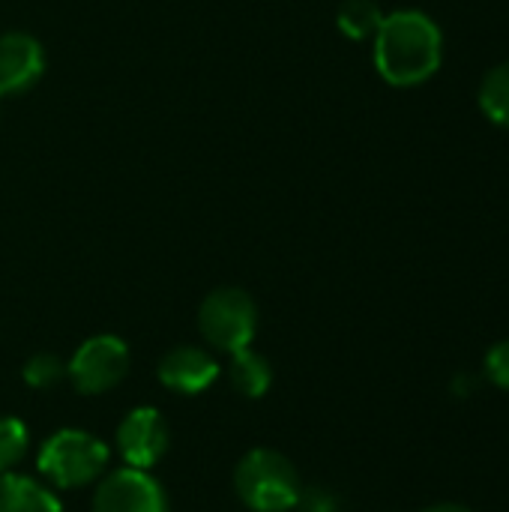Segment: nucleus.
Masks as SVG:
<instances>
[{
  "label": "nucleus",
  "instance_id": "nucleus-1",
  "mask_svg": "<svg viewBox=\"0 0 509 512\" xmlns=\"http://www.w3.org/2000/svg\"><path fill=\"white\" fill-rule=\"evenodd\" d=\"M375 39V69L393 87H417L429 81L444 57L441 27L420 9L384 15Z\"/></svg>",
  "mask_w": 509,
  "mask_h": 512
},
{
  "label": "nucleus",
  "instance_id": "nucleus-2",
  "mask_svg": "<svg viewBox=\"0 0 509 512\" xmlns=\"http://www.w3.org/2000/svg\"><path fill=\"white\" fill-rule=\"evenodd\" d=\"M234 492L252 512H288L297 507L303 483L285 453L255 447L234 468Z\"/></svg>",
  "mask_w": 509,
  "mask_h": 512
},
{
  "label": "nucleus",
  "instance_id": "nucleus-3",
  "mask_svg": "<svg viewBox=\"0 0 509 512\" xmlns=\"http://www.w3.org/2000/svg\"><path fill=\"white\" fill-rule=\"evenodd\" d=\"M108 462V444L84 429H60L45 438L36 453V468L54 489H81L99 483L108 471Z\"/></svg>",
  "mask_w": 509,
  "mask_h": 512
},
{
  "label": "nucleus",
  "instance_id": "nucleus-4",
  "mask_svg": "<svg viewBox=\"0 0 509 512\" xmlns=\"http://www.w3.org/2000/svg\"><path fill=\"white\" fill-rule=\"evenodd\" d=\"M198 330L204 342L222 354L252 345L258 330V306L243 288H216L198 309Z\"/></svg>",
  "mask_w": 509,
  "mask_h": 512
},
{
  "label": "nucleus",
  "instance_id": "nucleus-5",
  "mask_svg": "<svg viewBox=\"0 0 509 512\" xmlns=\"http://www.w3.org/2000/svg\"><path fill=\"white\" fill-rule=\"evenodd\" d=\"M129 372V345L114 333H99L81 342L66 366V378L84 396H102L114 390Z\"/></svg>",
  "mask_w": 509,
  "mask_h": 512
},
{
  "label": "nucleus",
  "instance_id": "nucleus-6",
  "mask_svg": "<svg viewBox=\"0 0 509 512\" xmlns=\"http://www.w3.org/2000/svg\"><path fill=\"white\" fill-rule=\"evenodd\" d=\"M93 512H168V498L150 471L117 468L96 483Z\"/></svg>",
  "mask_w": 509,
  "mask_h": 512
},
{
  "label": "nucleus",
  "instance_id": "nucleus-7",
  "mask_svg": "<svg viewBox=\"0 0 509 512\" xmlns=\"http://www.w3.org/2000/svg\"><path fill=\"white\" fill-rule=\"evenodd\" d=\"M114 444H117V453H120L126 468L150 471L165 459L168 444H171V432H168L162 411L144 405V408H135L123 417V423L117 426Z\"/></svg>",
  "mask_w": 509,
  "mask_h": 512
},
{
  "label": "nucleus",
  "instance_id": "nucleus-8",
  "mask_svg": "<svg viewBox=\"0 0 509 512\" xmlns=\"http://www.w3.org/2000/svg\"><path fill=\"white\" fill-rule=\"evenodd\" d=\"M159 384L171 393L180 396H198L204 390H210L219 378V363L207 348H195V345H180L171 348L162 360H159Z\"/></svg>",
  "mask_w": 509,
  "mask_h": 512
},
{
  "label": "nucleus",
  "instance_id": "nucleus-9",
  "mask_svg": "<svg viewBox=\"0 0 509 512\" xmlns=\"http://www.w3.org/2000/svg\"><path fill=\"white\" fill-rule=\"evenodd\" d=\"M45 69L42 45L21 30L0 33V99L30 90Z\"/></svg>",
  "mask_w": 509,
  "mask_h": 512
},
{
  "label": "nucleus",
  "instance_id": "nucleus-10",
  "mask_svg": "<svg viewBox=\"0 0 509 512\" xmlns=\"http://www.w3.org/2000/svg\"><path fill=\"white\" fill-rule=\"evenodd\" d=\"M0 512H63V504L51 492V486L18 471H3L0 474Z\"/></svg>",
  "mask_w": 509,
  "mask_h": 512
},
{
  "label": "nucleus",
  "instance_id": "nucleus-11",
  "mask_svg": "<svg viewBox=\"0 0 509 512\" xmlns=\"http://www.w3.org/2000/svg\"><path fill=\"white\" fill-rule=\"evenodd\" d=\"M231 357V366H228V381L231 387L246 396V399H261L267 396L270 384H273V366L264 354L252 351V348H243V351H234L228 354Z\"/></svg>",
  "mask_w": 509,
  "mask_h": 512
},
{
  "label": "nucleus",
  "instance_id": "nucleus-12",
  "mask_svg": "<svg viewBox=\"0 0 509 512\" xmlns=\"http://www.w3.org/2000/svg\"><path fill=\"white\" fill-rule=\"evenodd\" d=\"M384 21V12L375 0H345L336 12V24L348 39H372Z\"/></svg>",
  "mask_w": 509,
  "mask_h": 512
},
{
  "label": "nucleus",
  "instance_id": "nucleus-13",
  "mask_svg": "<svg viewBox=\"0 0 509 512\" xmlns=\"http://www.w3.org/2000/svg\"><path fill=\"white\" fill-rule=\"evenodd\" d=\"M480 108L495 126L509 129V60L486 72L480 84Z\"/></svg>",
  "mask_w": 509,
  "mask_h": 512
},
{
  "label": "nucleus",
  "instance_id": "nucleus-14",
  "mask_svg": "<svg viewBox=\"0 0 509 512\" xmlns=\"http://www.w3.org/2000/svg\"><path fill=\"white\" fill-rule=\"evenodd\" d=\"M30 447V429L18 417H0V474L24 462Z\"/></svg>",
  "mask_w": 509,
  "mask_h": 512
},
{
  "label": "nucleus",
  "instance_id": "nucleus-15",
  "mask_svg": "<svg viewBox=\"0 0 509 512\" xmlns=\"http://www.w3.org/2000/svg\"><path fill=\"white\" fill-rule=\"evenodd\" d=\"M21 378H24V384L33 387V390H48V387H54V384H60V381L66 378V366H63L60 357H54V354H33V357L24 363Z\"/></svg>",
  "mask_w": 509,
  "mask_h": 512
},
{
  "label": "nucleus",
  "instance_id": "nucleus-16",
  "mask_svg": "<svg viewBox=\"0 0 509 512\" xmlns=\"http://www.w3.org/2000/svg\"><path fill=\"white\" fill-rule=\"evenodd\" d=\"M483 372L486 378L498 387V390H507L509 393V339L498 342L489 348L486 360H483Z\"/></svg>",
  "mask_w": 509,
  "mask_h": 512
},
{
  "label": "nucleus",
  "instance_id": "nucleus-17",
  "mask_svg": "<svg viewBox=\"0 0 509 512\" xmlns=\"http://www.w3.org/2000/svg\"><path fill=\"white\" fill-rule=\"evenodd\" d=\"M294 510L339 512V498H336L330 489H324V486H309V489H303V492H300V498H297V507H294Z\"/></svg>",
  "mask_w": 509,
  "mask_h": 512
},
{
  "label": "nucleus",
  "instance_id": "nucleus-18",
  "mask_svg": "<svg viewBox=\"0 0 509 512\" xmlns=\"http://www.w3.org/2000/svg\"><path fill=\"white\" fill-rule=\"evenodd\" d=\"M420 512H474L468 510V507H462V504H435V507H426V510Z\"/></svg>",
  "mask_w": 509,
  "mask_h": 512
}]
</instances>
